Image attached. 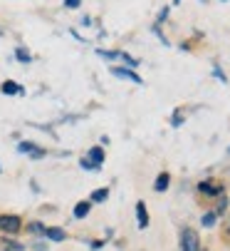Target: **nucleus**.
<instances>
[{
  "instance_id": "nucleus-1",
  "label": "nucleus",
  "mask_w": 230,
  "mask_h": 251,
  "mask_svg": "<svg viewBox=\"0 0 230 251\" xmlns=\"http://www.w3.org/2000/svg\"><path fill=\"white\" fill-rule=\"evenodd\" d=\"M178 244H181V251H201V236L193 226H183L181 229V236H178Z\"/></svg>"
},
{
  "instance_id": "nucleus-2",
  "label": "nucleus",
  "mask_w": 230,
  "mask_h": 251,
  "mask_svg": "<svg viewBox=\"0 0 230 251\" xmlns=\"http://www.w3.org/2000/svg\"><path fill=\"white\" fill-rule=\"evenodd\" d=\"M22 226H25V224H22V219L18 217V214H0V234L15 236Z\"/></svg>"
},
{
  "instance_id": "nucleus-3",
  "label": "nucleus",
  "mask_w": 230,
  "mask_h": 251,
  "mask_svg": "<svg viewBox=\"0 0 230 251\" xmlns=\"http://www.w3.org/2000/svg\"><path fill=\"white\" fill-rule=\"evenodd\" d=\"M198 192L203 194V197H220V194H225V184L223 182H215V179H203V182L198 184Z\"/></svg>"
},
{
  "instance_id": "nucleus-4",
  "label": "nucleus",
  "mask_w": 230,
  "mask_h": 251,
  "mask_svg": "<svg viewBox=\"0 0 230 251\" xmlns=\"http://www.w3.org/2000/svg\"><path fill=\"white\" fill-rule=\"evenodd\" d=\"M111 75H114V77H122V80H131V82H136V85L144 82V80L136 75V70H131V67H122V65H114V67H111Z\"/></svg>"
},
{
  "instance_id": "nucleus-5",
  "label": "nucleus",
  "mask_w": 230,
  "mask_h": 251,
  "mask_svg": "<svg viewBox=\"0 0 230 251\" xmlns=\"http://www.w3.org/2000/svg\"><path fill=\"white\" fill-rule=\"evenodd\" d=\"M0 92H3V95H25L22 85H18L15 80H5L3 85H0Z\"/></svg>"
},
{
  "instance_id": "nucleus-6",
  "label": "nucleus",
  "mask_w": 230,
  "mask_h": 251,
  "mask_svg": "<svg viewBox=\"0 0 230 251\" xmlns=\"http://www.w3.org/2000/svg\"><path fill=\"white\" fill-rule=\"evenodd\" d=\"M228 206H230V199H228V194H220V197H215V206H213V211L218 214V219L228 214Z\"/></svg>"
},
{
  "instance_id": "nucleus-7",
  "label": "nucleus",
  "mask_w": 230,
  "mask_h": 251,
  "mask_svg": "<svg viewBox=\"0 0 230 251\" xmlns=\"http://www.w3.org/2000/svg\"><path fill=\"white\" fill-rule=\"evenodd\" d=\"M136 219H139V229H146L148 226V211H146V204L144 201H136Z\"/></svg>"
},
{
  "instance_id": "nucleus-8",
  "label": "nucleus",
  "mask_w": 230,
  "mask_h": 251,
  "mask_svg": "<svg viewBox=\"0 0 230 251\" xmlns=\"http://www.w3.org/2000/svg\"><path fill=\"white\" fill-rule=\"evenodd\" d=\"M168 184H171V174H168V172H161V174L156 176V182H153V189L161 194V192L168 189Z\"/></svg>"
},
{
  "instance_id": "nucleus-9",
  "label": "nucleus",
  "mask_w": 230,
  "mask_h": 251,
  "mask_svg": "<svg viewBox=\"0 0 230 251\" xmlns=\"http://www.w3.org/2000/svg\"><path fill=\"white\" fill-rule=\"evenodd\" d=\"M45 236H47L50 241H64V239H67V231L60 229V226H47V229H45Z\"/></svg>"
},
{
  "instance_id": "nucleus-10",
  "label": "nucleus",
  "mask_w": 230,
  "mask_h": 251,
  "mask_svg": "<svg viewBox=\"0 0 230 251\" xmlns=\"http://www.w3.org/2000/svg\"><path fill=\"white\" fill-rule=\"evenodd\" d=\"M89 211H92V201H80V204L74 206V211H72V214H74V219H84Z\"/></svg>"
},
{
  "instance_id": "nucleus-11",
  "label": "nucleus",
  "mask_w": 230,
  "mask_h": 251,
  "mask_svg": "<svg viewBox=\"0 0 230 251\" xmlns=\"http://www.w3.org/2000/svg\"><path fill=\"white\" fill-rule=\"evenodd\" d=\"M22 229H25V231H30L32 236H45V229H47V226H45L42 222H30V224H25Z\"/></svg>"
},
{
  "instance_id": "nucleus-12",
  "label": "nucleus",
  "mask_w": 230,
  "mask_h": 251,
  "mask_svg": "<svg viewBox=\"0 0 230 251\" xmlns=\"http://www.w3.org/2000/svg\"><path fill=\"white\" fill-rule=\"evenodd\" d=\"M87 157H89V159H92V164H94V167H97V169H99V167H102V164H104V150H102V147H92V150H89V154H87Z\"/></svg>"
},
{
  "instance_id": "nucleus-13",
  "label": "nucleus",
  "mask_w": 230,
  "mask_h": 251,
  "mask_svg": "<svg viewBox=\"0 0 230 251\" xmlns=\"http://www.w3.org/2000/svg\"><path fill=\"white\" fill-rule=\"evenodd\" d=\"M215 222H218V214L210 209V211H206L203 217H201V224L206 226V229H210V226H215Z\"/></svg>"
},
{
  "instance_id": "nucleus-14",
  "label": "nucleus",
  "mask_w": 230,
  "mask_h": 251,
  "mask_svg": "<svg viewBox=\"0 0 230 251\" xmlns=\"http://www.w3.org/2000/svg\"><path fill=\"white\" fill-rule=\"evenodd\" d=\"M106 199H109V189H97V192H92V197H89L92 204H99V201H106Z\"/></svg>"
},
{
  "instance_id": "nucleus-15",
  "label": "nucleus",
  "mask_w": 230,
  "mask_h": 251,
  "mask_svg": "<svg viewBox=\"0 0 230 251\" xmlns=\"http://www.w3.org/2000/svg\"><path fill=\"white\" fill-rule=\"evenodd\" d=\"M15 60H20V62L27 65V62H32V55H30L25 48H15Z\"/></svg>"
},
{
  "instance_id": "nucleus-16",
  "label": "nucleus",
  "mask_w": 230,
  "mask_h": 251,
  "mask_svg": "<svg viewBox=\"0 0 230 251\" xmlns=\"http://www.w3.org/2000/svg\"><path fill=\"white\" fill-rule=\"evenodd\" d=\"M97 55L104 57V60H119V57H122L119 50H97Z\"/></svg>"
},
{
  "instance_id": "nucleus-17",
  "label": "nucleus",
  "mask_w": 230,
  "mask_h": 251,
  "mask_svg": "<svg viewBox=\"0 0 230 251\" xmlns=\"http://www.w3.org/2000/svg\"><path fill=\"white\" fill-rule=\"evenodd\" d=\"M32 150H35V145H32V142H27V139H22L20 145H18V152L20 154H30Z\"/></svg>"
},
{
  "instance_id": "nucleus-18",
  "label": "nucleus",
  "mask_w": 230,
  "mask_h": 251,
  "mask_svg": "<svg viewBox=\"0 0 230 251\" xmlns=\"http://www.w3.org/2000/svg\"><path fill=\"white\" fill-rule=\"evenodd\" d=\"M5 249H10V251H22L25 246H22L20 241H15V239H10V236H5Z\"/></svg>"
},
{
  "instance_id": "nucleus-19",
  "label": "nucleus",
  "mask_w": 230,
  "mask_h": 251,
  "mask_svg": "<svg viewBox=\"0 0 230 251\" xmlns=\"http://www.w3.org/2000/svg\"><path fill=\"white\" fill-rule=\"evenodd\" d=\"M119 60H124V62H126V67H131V70H134V67H139V60H136V57H131V55H126V52H122V57H119Z\"/></svg>"
},
{
  "instance_id": "nucleus-20",
  "label": "nucleus",
  "mask_w": 230,
  "mask_h": 251,
  "mask_svg": "<svg viewBox=\"0 0 230 251\" xmlns=\"http://www.w3.org/2000/svg\"><path fill=\"white\" fill-rule=\"evenodd\" d=\"M183 120H186V117H183V112H181V110H176V112H173V117H171V125H173V127H181V125H183Z\"/></svg>"
},
{
  "instance_id": "nucleus-21",
  "label": "nucleus",
  "mask_w": 230,
  "mask_h": 251,
  "mask_svg": "<svg viewBox=\"0 0 230 251\" xmlns=\"http://www.w3.org/2000/svg\"><path fill=\"white\" fill-rule=\"evenodd\" d=\"M80 5H82V0H64V8L67 10H77Z\"/></svg>"
},
{
  "instance_id": "nucleus-22",
  "label": "nucleus",
  "mask_w": 230,
  "mask_h": 251,
  "mask_svg": "<svg viewBox=\"0 0 230 251\" xmlns=\"http://www.w3.org/2000/svg\"><path fill=\"white\" fill-rule=\"evenodd\" d=\"M80 164H82L87 172H94V169H97V167L92 164V159H89V157H82V159H80Z\"/></svg>"
},
{
  "instance_id": "nucleus-23",
  "label": "nucleus",
  "mask_w": 230,
  "mask_h": 251,
  "mask_svg": "<svg viewBox=\"0 0 230 251\" xmlns=\"http://www.w3.org/2000/svg\"><path fill=\"white\" fill-rule=\"evenodd\" d=\"M213 75H215V77H218V80H220V82H228V77H225V73H223V70H220V67H218V65H215V67H213Z\"/></svg>"
},
{
  "instance_id": "nucleus-24",
  "label": "nucleus",
  "mask_w": 230,
  "mask_h": 251,
  "mask_svg": "<svg viewBox=\"0 0 230 251\" xmlns=\"http://www.w3.org/2000/svg\"><path fill=\"white\" fill-rule=\"evenodd\" d=\"M45 154H47V152H45V150H37V147H35V150H32V152H30V157H32V159H42V157H45Z\"/></svg>"
},
{
  "instance_id": "nucleus-25",
  "label": "nucleus",
  "mask_w": 230,
  "mask_h": 251,
  "mask_svg": "<svg viewBox=\"0 0 230 251\" xmlns=\"http://www.w3.org/2000/svg\"><path fill=\"white\" fill-rule=\"evenodd\" d=\"M164 20H168V8H164V10L159 13V18H156V25H161Z\"/></svg>"
},
{
  "instance_id": "nucleus-26",
  "label": "nucleus",
  "mask_w": 230,
  "mask_h": 251,
  "mask_svg": "<svg viewBox=\"0 0 230 251\" xmlns=\"http://www.w3.org/2000/svg\"><path fill=\"white\" fill-rule=\"evenodd\" d=\"M223 236L230 239V214H228V222H225V229H223Z\"/></svg>"
},
{
  "instance_id": "nucleus-27",
  "label": "nucleus",
  "mask_w": 230,
  "mask_h": 251,
  "mask_svg": "<svg viewBox=\"0 0 230 251\" xmlns=\"http://www.w3.org/2000/svg\"><path fill=\"white\" fill-rule=\"evenodd\" d=\"M178 3H181V0H173V5H178Z\"/></svg>"
},
{
  "instance_id": "nucleus-28",
  "label": "nucleus",
  "mask_w": 230,
  "mask_h": 251,
  "mask_svg": "<svg viewBox=\"0 0 230 251\" xmlns=\"http://www.w3.org/2000/svg\"><path fill=\"white\" fill-rule=\"evenodd\" d=\"M201 3H203V5H206V3H208V0H201Z\"/></svg>"
},
{
  "instance_id": "nucleus-29",
  "label": "nucleus",
  "mask_w": 230,
  "mask_h": 251,
  "mask_svg": "<svg viewBox=\"0 0 230 251\" xmlns=\"http://www.w3.org/2000/svg\"><path fill=\"white\" fill-rule=\"evenodd\" d=\"M228 154H230V147H228Z\"/></svg>"
},
{
  "instance_id": "nucleus-30",
  "label": "nucleus",
  "mask_w": 230,
  "mask_h": 251,
  "mask_svg": "<svg viewBox=\"0 0 230 251\" xmlns=\"http://www.w3.org/2000/svg\"><path fill=\"white\" fill-rule=\"evenodd\" d=\"M201 251H208V249H201Z\"/></svg>"
},
{
  "instance_id": "nucleus-31",
  "label": "nucleus",
  "mask_w": 230,
  "mask_h": 251,
  "mask_svg": "<svg viewBox=\"0 0 230 251\" xmlns=\"http://www.w3.org/2000/svg\"><path fill=\"white\" fill-rule=\"evenodd\" d=\"M0 172H3V167H0Z\"/></svg>"
},
{
  "instance_id": "nucleus-32",
  "label": "nucleus",
  "mask_w": 230,
  "mask_h": 251,
  "mask_svg": "<svg viewBox=\"0 0 230 251\" xmlns=\"http://www.w3.org/2000/svg\"><path fill=\"white\" fill-rule=\"evenodd\" d=\"M5 251H10V249H5Z\"/></svg>"
}]
</instances>
